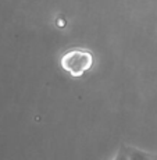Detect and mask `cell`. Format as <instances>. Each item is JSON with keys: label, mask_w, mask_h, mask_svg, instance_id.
Instances as JSON below:
<instances>
[{"label": "cell", "mask_w": 157, "mask_h": 160, "mask_svg": "<svg viewBox=\"0 0 157 160\" xmlns=\"http://www.w3.org/2000/svg\"><path fill=\"white\" fill-rule=\"evenodd\" d=\"M152 158H153V155H152ZM153 160H156V159H155V158H153Z\"/></svg>", "instance_id": "5"}, {"label": "cell", "mask_w": 157, "mask_h": 160, "mask_svg": "<svg viewBox=\"0 0 157 160\" xmlns=\"http://www.w3.org/2000/svg\"><path fill=\"white\" fill-rule=\"evenodd\" d=\"M113 160H129L128 152H127V146L122 145L121 148H120L118 152H117V155H115V158L113 159Z\"/></svg>", "instance_id": "3"}, {"label": "cell", "mask_w": 157, "mask_h": 160, "mask_svg": "<svg viewBox=\"0 0 157 160\" xmlns=\"http://www.w3.org/2000/svg\"><path fill=\"white\" fill-rule=\"evenodd\" d=\"M127 152L129 160H153L152 155L136 149V148H127Z\"/></svg>", "instance_id": "2"}, {"label": "cell", "mask_w": 157, "mask_h": 160, "mask_svg": "<svg viewBox=\"0 0 157 160\" xmlns=\"http://www.w3.org/2000/svg\"><path fill=\"white\" fill-rule=\"evenodd\" d=\"M153 158H155V159H156V160H157V156H155V155H153Z\"/></svg>", "instance_id": "4"}, {"label": "cell", "mask_w": 157, "mask_h": 160, "mask_svg": "<svg viewBox=\"0 0 157 160\" xmlns=\"http://www.w3.org/2000/svg\"><path fill=\"white\" fill-rule=\"evenodd\" d=\"M93 64V57L89 50L72 49L61 57V67L72 77H81L89 71Z\"/></svg>", "instance_id": "1"}]
</instances>
